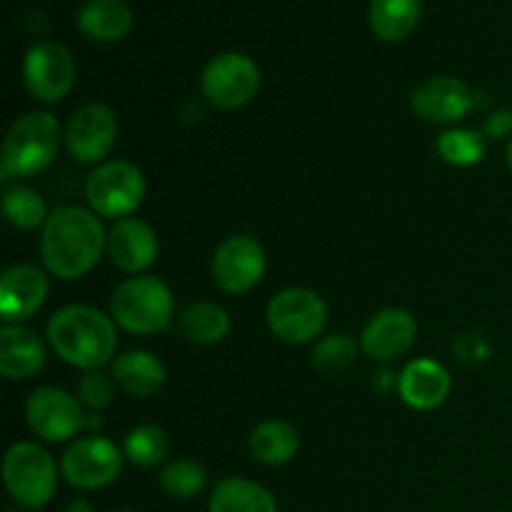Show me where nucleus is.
Returning a JSON list of instances; mask_svg holds the SVG:
<instances>
[{"label":"nucleus","mask_w":512,"mask_h":512,"mask_svg":"<svg viewBox=\"0 0 512 512\" xmlns=\"http://www.w3.org/2000/svg\"><path fill=\"white\" fill-rule=\"evenodd\" d=\"M125 453L108 438H80L60 458V473L73 488L100 490L115 483L123 470Z\"/></svg>","instance_id":"9"},{"label":"nucleus","mask_w":512,"mask_h":512,"mask_svg":"<svg viewBox=\"0 0 512 512\" xmlns=\"http://www.w3.org/2000/svg\"><path fill=\"white\" fill-rule=\"evenodd\" d=\"M115 380L108 378V375L98 373V370H93V373L83 375L78 383V398L80 403L85 405V408L90 410H103L108 408L110 403H113V395H115Z\"/></svg>","instance_id":"31"},{"label":"nucleus","mask_w":512,"mask_h":512,"mask_svg":"<svg viewBox=\"0 0 512 512\" xmlns=\"http://www.w3.org/2000/svg\"><path fill=\"white\" fill-rule=\"evenodd\" d=\"M118 512H133V510H118Z\"/></svg>","instance_id":"36"},{"label":"nucleus","mask_w":512,"mask_h":512,"mask_svg":"<svg viewBox=\"0 0 512 512\" xmlns=\"http://www.w3.org/2000/svg\"><path fill=\"white\" fill-rule=\"evenodd\" d=\"M108 248V235L93 210L60 205L48 215L40 235V255L50 275L78 280L88 275Z\"/></svg>","instance_id":"1"},{"label":"nucleus","mask_w":512,"mask_h":512,"mask_svg":"<svg viewBox=\"0 0 512 512\" xmlns=\"http://www.w3.org/2000/svg\"><path fill=\"white\" fill-rule=\"evenodd\" d=\"M48 343L68 365L100 370L115 358L118 330L115 320L90 305H65L48 320Z\"/></svg>","instance_id":"2"},{"label":"nucleus","mask_w":512,"mask_h":512,"mask_svg":"<svg viewBox=\"0 0 512 512\" xmlns=\"http://www.w3.org/2000/svg\"><path fill=\"white\" fill-rule=\"evenodd\" d=\"M438 155L455 168H470L485 158V135L468 128H455L440 135Z\"/></svg>","instance_id":"29"},{"label":"nucleus","mask_w":512,"mask_h":512,"mask_svg":"<svg viewBox=\"0 0 512 512\" xmlns=\"http://www.w3.org/2000/svg\"><path fill=\"white\" fill-rule=\"evenodd\" d=\"M208 512H278L275 495L245 478L220 480L210 495Z\"/></svg>","instance_id":"23"},{"label":"nucleus","mask_w":512,"mask_h":512,"mask_svg":"<svg viewBox=\"0 0 512 512\" xmlns=\"http://www.w3.org/2000/svg\"><path fill=\"white\" fill-rule=\"evenodd\" d=\"M475 105V95L455 75H435L425 80L410 95V108L428 123L448 125L465 118Z\"/></svg>","instance_id":"15"},{"label":"nucleus","mask_w":512,"mask_h":512,"mask_svg":"<svg viewBox=\"0 0 512 512\" xmlns=\"http://www.w3.org/2000/svg\"><path fill=\"white\" fill-rule=\"evenodd\" d=\"M110 315L133 335L163 333L175 318V298L155 275H135L113 290Z\"/></svg>","instance_id":"4"},{"label":"nucleus","mask_w":512,"mask_h":512,"mask_svg":"<svg viewBox=\"0 0 512 512\" xmlns=\"http://www.w3.org/2000/svg\"><path fill=\"white\" fill-rule=\"evenodd\" d=\"M108 253L115 268L140 275L158 258L160 240L145 220L123 218L115 220L113 230H110Z\"/></svg>","instance_id":"17"},{"label":"nucleus","mask_w":512,"mask_h":512,"mask_svg":"<svg viewBox=\"0 0 512 512\" xmlns=\"http://www.w3.org/2000/svg\"><path fill=\"white\" fill-rule=\"evenodd\" d=\"M160 488L165 495L178 500H190L208 485V470L190 458L173 460L160 470Z\"/></svg>","instance_id":"27"},{"label":"nucleus","mask_w":512,"mask_h":512,"mask_svg":"<svg viewBox=\"0 0 512 512\" xmlns=\"http://www.w3.org/2000/svg\"><path fill=\"white\" fill-rule=\"evenodd\" d=\"M248 448L258 463L280 468V465H288L298 455L300 435L290 423L265 420V423L255 425V430L250 433Z\"/></svg>","instance_id":"22"},{"label":"nucleus","mask_w":512,"mask_h":512,"mask_svg":"<svg viewBox=\"0 0 512 512\" xmlns=\"http://www.w3.org/2000/svg\"><path fill=\"white\" fill-rule=\"evenodd\" d=\"M358 350L360 345L355 343L350 335H328V338L320 340L318 345H315L313 350V365L315 370H320L323 375H340L345 373V370L350 368V365L355 363V358H358Z\"/></svg>","instance_id":"30"},{"label":"nucleus","mask_w":512,"mask_h":512,"mask_svg":"<svg viewBox=\"0 0 512 512\" xmlns=\"http://www.w3.org/2000/svg\"><path fill=\"white\" fill-rule=\"evenodd\" d=\"M30 430L45 443H65L85 428V413L78 400L60 388H38L25 403Z\"/></svg>","instance_id":"11"},{"label":"nucleus","mask_w":512,"mask_h":512,"mask_svg":"<svg viewBox=\"0 0 512 512\" xmlns=\"http://www.w3.org/2000/svg\"><path fill=\"white\" fill-rule=\"evenodd\" d=\"M110 378L123 393L133 395V398H153L155 393L163 390L168 370L158 355L148 353V350H130L113 360Z\"/></svg>","instance_id":"20"},{"label":"nucleus","mask_w":512,"mask_h":512,"mask_svg":"<svg viewBox=\"0 0 512 512\" xmlns=\"http://www.w3.org/2000/svg\"><path fill=\"white\" fill-rule=\"evenodd\" d=\"M180 333L195 345H215L228 338L230 318L223 305L210 303V300H198L180 310Z\"/></svg>","instance_id":"25"},{"label":"nucleus","mask_w":512,"mask_h":512,"mask_svg":"<svg viewBox=\"0 0 512 512\" xmlns=\"http://www.w3.org/2000/svg\"><path fill=\"white\" fill-rule=\"evenodd\" d=\"M23 83L38 103H60L75 83V60L70 50L53 40L33 45L23 60Z\"/></svg>","instance_id":"10"},{"label":"nucleus","mask_w":512,"mask_h":512,"mask_svg":"<svg viewBox=\"0 0 512 512\" xmlns=\"http://www.w3.org/2000/svg\"><path fill=\"white\" fill-rule=\"evenodd\" d=\"M450 373L433 358H418L403 368L398 378L400 398L415 410H435L448 400Z\"/></svg>","instance_id":"18"},{"label":"nucleus","mask_w":512,"mask_h":512,"mask_svg":"<svg viewBox=\"0 0 512 512\" xmlns=\"http://www.w3.org/2000/svg\"><path fill=\"white\" fill-rule=\"evenodd\" d=\"M85 198L98 218H128L145 200L143 170L128 160L100 163L85 180Z\"/></svg>","instance_id":"6"},{"label":"nucleus","mask_w":512,"mask_h":512,"mask_svg":"<svg viewBox=\"0 0 512 512\" xmlns=\"http://www.w3.org/2000/svg\"><path fill=\"white\" fill-rule=\"evenodd\" d=\"M118 138V118L105 103H88L75 110L65 130V145L75 163H100Z\"/></svg>","instance_id":"13"},{"label":"nucleus","mask_w":512,"mask_h":512,"mask_svg":"<svg viewBox=\"0 0 512 512\" xmlns=\"http://www.w3.org/2000/svg\"><path fill=\"white\" fill-rule=\"evenodd\" d=\"M63 140L58 118L45 110L25 113L10 125L3 143V180L30 178L48 168L55 160Z\"/></svg>","instance_id":"3"},{"label":"nucleus","mask_w":512,"mask_h":512,"mask_svg":"<svg viewBox=\"0 0 512 512\" xmlns=\"http://www.w3.org/2000/svg\"><path fill=\"white\" fill-rule=\"evenodd\" d=\"M3 213L8 218L10 225L20 230H35L40 225H45L48 220V208H45V200L40 198V193H35L33 188H8L3 193Z\"/></svg>","instance_id":"28"},{"label":"nucleus","mask_w":512,"mask_h":512,"mask_svg":"<svg viewBox=\"0 0 512 512\" xmlns=\"http://www.w3.org/2000/svg\"><path fill=\"white\" fill-rule=\"evenodd\" d=\"M268 328L288 345H308L325 330L328 305L315 290L285 288L273 295L265 310Z\"/></svg>","instance_id":"7"},{"label":"nucleus","mask_w":512,"mask_h":512,"mask_svg":"<svg viewBox=\"0 0 512 512\" xmlns=\"http://www.w3.org/2000/svg\"><path fill=\"white\" fill-rule=\"evenodd\" d=\"M508 163H510V168H512V138H510V143H508Z\"/></svg>","instance_id":"35"},{"label":"nucleus","mask_w":512,"mask_h":512,"mask_svg":"<svg viewBox=\"0 0 512 512\" xmlns=\"http://www.w3.org/2000/svg\"><path fill=\"white\" fill-rule=\"evenodd\" d=\"M420 13V0H370V28L385 43H398L418 28Z\"/></svg>","instance_id":"24"},{"label":"nucleus","mask_w":512,"mask_h":512,"mask_svg":"<svg viewBox=\"0 0 512 512\" xmlns=\"http://www.w3.org/2000/svg\"><path fill=\"white\" fill-rule=\"evenodd\" d=\"M123 453L135 468H155L168 458L170 438L158 425H140L125 435Z\"/></svg>","instance_id":"26"},{"label":"nucleus","mask_w":512,"mask_h":512,"mask_svg":"<svg viewBox=\"0 0 512 512\" xmlns=\"http://www.w3.org/2000/svg\"><path fill=\"white\" fill-rule=\"evenodd\" d=\"M268 268L265 248L253 235H230L213 255V278L230 295L248 293L260 283Z\"/></svg>","instance_id":"12"},{"label":"nucleus","mask_w":512,"mask_h":512,"mask_svg":"<svg viewBox=\"0 0 512 512\" xmlns=\"http://www.w3.org/2000/svg\"><path fill=\"white\" fill-rule=\"evenodd\" d=\"M485 138L498 140V138H508L512 135V110L500 108L495 113H490V118L485 120Z\"/></svg>","instance_id":"32"},{"label":"nucleus","mask_w":512,"mask_h":512,"mask_svg":"<svg viewBox=\"0 0 512 512\" xmlns=\"http://www.w3.org/2000/svg\"><path fill=\"white\" fill-rule=\"evenodd\" d=\"M80 33L98 43H115L133 28V10L125 0H85L78 10Z\"/></svg>","instance_id":"21"},{"label":"nucleus","mask_w":512,"mask_h":512,"mask_svg":"<svg viewBox=\"0 0 512 512\" xmlns=\"http://www.w3.org/2000/svg\"><path fill=\"white\" fill-rule=\"evenodd\" d=\"M418 338V320L405 308H385L368 320L360 335V350L370 360L390 363L413 348Z\"/></svg>","instance_id":"14"},{"label":"nucleus","mask_w":512,"mask_h":512,"mask_svg":"<svg viewBox=\"0 0 512 512\" xmlns=\"http://www.w3.org/2000/svg\"><path fill=\"white\" fill-rule=\"evenodd\" d=\"M200 90L210 105L220 110H238L248 105L260 90V68L243 53L215 55L200 75Z\"/></svg>","instance_id":"8"},{"label":"nucleus","mask_w":512,"mask_h":512,"mask_svg":"<svg viewBox=\"0 0 512 512\" xmlns=\"http://www.w3.org/2000/svg\"><path fill=\"white\" fill-rule=\"evenodd\" d=\"M48 298V278L35 265H13L0 278V315L5 325L33 318Z\"/></svg>","instance_id":"16"},{"label":"nucleus","mask_w":512,"mask_h":512,"mask_svg":"<svg viewBox=\"0 0 512 512\" xmlns=\"http://www.w3.org/2000/svg\"><path fill=\"white\" fill-rule=\"evenodd\" d=\"M63 512H95V510H93V505L88 503V500L78 498V500H70V503L65 505Z\"/></svg>","instance_id":"34"},{"label":"nucleus","mask_w":512,"mask_h":512,"mask_svg":"<svg viewBox=\"0 0 512 512\" xmlns=\"http://www.w3.org/2000/svg\"><path fill=\"white\" fill-rule=\"evenodd\" d=\"M45 365V345L23 325L0 328V373L8 380H28Z\"/></svg>","instance_id":"19"},{"label":"nucleus","mask_w":512,"mask_h":512,"mask_svg":"<svg viewBox=\"0 0 512 512\" xmlns=\"http://www.w3.org/2000/svg\"><path fill=\"white\" fill-rule=\"evenodd\" d=\"M455 350H458L460 358L470 360V363L485 360V355H488V348H485V343L478 335H463V338L458 340V345H455Z\"/></svg>","instance_id":"33"},{"label":"nucleus","mask_w":512,"mask_h":512,"mask_svg":"<svg viewBox=\"0 0 512 512\" xmlns=\"http://www.w3.org/2000/svg\"><path fill=\"white\" fill-rule=\"evenodd\" d=\"M3 480L15 503L40 510L53 500L58 488V465L40 443L20 440L5 453Z\"/></svg>","instance_id":"5"}]
</instances>
